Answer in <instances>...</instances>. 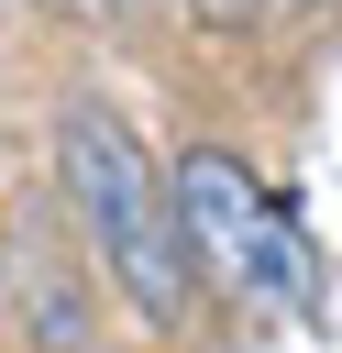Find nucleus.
<instances>
[{"mask_svg":"<svg viewBox=\"0 0 342 353\" xmlns=\"http://www.w3.org/2000/svg\"><path fill=\"white\" fill-rule=\"evenodd\" d=\"M11 309H22V331H33V342L88 353V309H77V276H66L55 254H33V243H22V265H11Z\"/></svg>","mask_w":342,"mask_h":353,"instance_id":"7ed1b4c3","label":"nucleus"},{"mask_svg":"<svg viewBox=\"0 0 342 353\" xmlns=\"http://www.w3.org/2000/svg\"><path fill=\"white\" fill-rule=\"evenodd\" d=\"M177 232H188V265L221 276L232 298H254V309H298L309 298V254H298L287 210L254 188L243 154H221V143L177 154Z\"/></svg>","mask_w":342,"mask_h":353,"instance_id":"f03ea898","label":"nucleus"},{"mask_svg":"<svg viewBox=\"0 0 342 353\" xmlns=\"http://www.w3.org/2000/svg\"><path fill=\"white\" fill-rule=\"evenodd\" d=\"M88 11H132V0H88Z\"/></svg>","mask_w":342,"mask_h":353,"instance_id":"39448f33","label":"nucleus"},{"mask_svg":"<svg viewBox=\"0 0 342 353\" xmlns=\"http://www.w3.org/2000/svg\"><path fill=\"white\" fill-rule=\"evenodd\" d=\"M188 11H199V22H243L254 0H188Z\"/></svg>","mask_w":342,"mask_h":353,"instance_id":"20e7f679","label":"nucleus"},{"mask_svg":"<svg viewBox=\"0 0 342 353\" xmlns=\"http://www.w3.org/2000/svg\"><path fill=\"white\" fill-rule=\"evenodd\" d=\"M55 176H66V210L88 221L110 287L132 298V320H188V232H177V176H154V154L132 143V121H110L99 99H66L55 121Z\"/></svg>","mask_w":342,"mask_h":353,"instance_id":"f257e3e1","label":"nucleus"}]
</instances>
